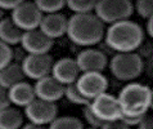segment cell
Here are the masks:
<instances>
[{
    "label": "cell",
    "instance_id": "ba28073f",
    "mask_svg": "<svg viewBox=\"0 0 153 129\" xmlns=\"http://www.w3.org/2000/svg\"><path fill=\"white\" fill-rule=\"evenodd\" d=\"M25 115L30 123L36 125H46L58 116V106L54 102H46L35 98L25 107Z\"/></svg>",
    "mask_w": 153,
    "mask_h": 129
},
{
    "label": "cell",
    "instance_id": "9c48e42d",
    "mask_svg": "<svg viewBox=\"0 0 153 129\" xmlns=\"http://www.w3.org/2000/svg\"><path fill=\"white\" fill-rule=\"evenodd\" d=\"M90 109L93 114L103 123L120 120L122 116V111L120 109V105H118L117 97L107 92L94 98L93 102H90Z\"/></svg>",
    "mask_w": 153,
    "mask_h": 129
},
{
    "label": "cell",
    "instance_id": "cb8c5ba5",
    "mask_svg": "<svg viewBox=\"0 0 153 129\" xmlns=\"http://www.w3.org/2000/svg\"><path fill=\"white\" fill-rule=\"evenodd\" d=\"M134 8L140 17L148 20L149 17H152V13H153V2L152 0H138L135 3Z\"/></svg>",
    "mask_w": 153,
    "mask_h": 129
},
{
    "label": "cell",
    "instance_id": "6da1fadb",
    "mask_svg": "<svg viewBox=\"0 0 153 129\" xmlns=\"http://www.w3.org/2000/svg\"><path fill=\"white\" fill-rule=\"evenodd\" d=\"M68 39L79 46L97 45L104 38V23L94 13L74 14L67 25Z\"/></svg>",
    "mask_w": 153,
    "mask_h": 129
},
{
    "label": "cell",
    "instance_id": "ffe728a7",
    "mask_svg": "<svg viewBox=\"0 0 153 129\" xmlns=\"http://www.w3.org/2000/svg\"><path fill=\"white\" fill-rule=\"evenodd\" d=\"M48 129H84V124L81 120L74 116H62L57 118L49 124Z\"/></svg>",
    "mask_w": 153,
    "mask_h": 129
},
{
    "label": "cell",
    "instance_id": "1f68e13d",
    "mask_svg": "<svg viewBox=\"0 0 153 129\" xmlns=\"http://www.w3.org/2000/svg\"><path fill=\"white\" fill-rule=\"evenodd\" d=\"M138 129H153V119H152V116H149L148 114L143 115L140 123L138 124Z\"/></svg>",
    "mask_w": 153,
    "mask_h": 129
},
{
    "label": "cell",
    "instance_id": "d4e9b609",
    "mask_svg": "<svg viewBox=\"0 0 153 129\" xmlns=\"http://www.w3.org/2000/svg\"><path fill=\"white\" fill-rule=\"evenodd\" d=\"M84 119L86 120V123L89 124V127H90V128L100 129V127L104 124L102 120H99L94 114H93V111L90 109V105L85 106V109H84Z\"/></svg>",
    "mask_w": 153,
    "mask_h": 129
},
{
    "label": "cell",
    "instance_id": "d6986e66",
    "mask_svg": "<svg viewBox=\"0 0 153 129\" xmlns=\"http://www.w3.org/2000/svg\"><path fill=\"white\" fill-rule=\"evenodd\" d=\"M23 124V115L18 109L7 107L0 110V129H19Z\"/></svg>",
    "mask_w": 153,
    "mask_h": 129
},
{
    "label": "cell",
    "instance_id": "8992f818",
    "mask_svg": "<svg viewBox=\"0 0 153 129\" xmlns=\"http://www.w3.org/2000/svg\"><path fill=\"white\" fill-rule=\"evenodd\" d=\"M42 16L44 14L37 9L33 2H21L19 5L12 10L10 18L17 27L26 32L39 27Z\"/></svg>",
    "mask_w": 153,
    "mask_h": 129
},
{
    "label": "cell",
    "instance_id": "8d00e7d4",
    "mask_svg": "<svg viewBox=\"0 0 153 129\" xmlns=\"http://www.w3.org/2000/svg\"><path fill=\"white\" fill-rule=\"evenodd\" d=\"M1 18H4V12L0 9V20H1Z\"/></svg>",
    "mask_w": 153,
    "mask_h": 129
},
{
    "label": "cell",
    "instance_id": "83f0119b",
    "mask_svg": "<svg viewBox=\"0 0 153 129\" xmlns=\"http://www.w3.org/2000/svg\"><path fill=\"white\" fill-rule=\"evenodd\" d=\"M26 56H27V53L25 52V49L22 48V46H17L14 50H12V61L14 59L16 63L21 64L23 62V59L26 58Z\"/></svg>",
    "mask_w": 153,
    "mask_h": 129
},
{
    "label": "cell",
    "instance_id": "d590c367",
    "mask_svg": "<svg viewBox=\"0 0 153 129\" xmlns=\"http://www.w3.org/2000/svg\"><path fill=\"white\" fill-rule=\"evenodd\" d=\"M22 129H46L44 125H36V124H32V123H28L26 125H23Z\"/></svg>",
    "mask_w": 153,
    "mask_h": 129
},
{
    "label": "cell",
    "instance_id": "7a4b0ae2",
    "mask_svg": "<svg viewBox=\"0 0 153 129\" xmlns=\"http://www.w3.org/2000/svg\"><path fill=\"white\" fill-rule=\"evenodd\" d=\"M144 41L143 28L130 20L113 23L104 35V43L114 53H131L135 52Z\"/></svg>",
    "mask_w": 153,
    "mask_h": 129
},
{
    "label": "cell",
    "instance_id": "e575fe53",
    "mask_svg": "<svg viewBox=\"0 0 153 129\" xmlns=\"http://www.w3.org/2000/svg\"><path fill=\"white\" fill-rule=\"evenodd\" d=\"M146 27H147V34L152 38L153 36V16L147 20V26Z\"/></svg>",
    "mask_w": 153,
    "mask_h": 129
},
{
    "label": "cell",
    "instance_id": "4316f807",
    "mask_svg": "<svg viewBox=\"0 0 153 129\" xmlns=\"http://www.w3.org/2000/svg\"><path fill=\"white\" fill-rule=\"evenodd\" d=\"M137 54L139 56L140 58L144 57V58H151L152 57V43L151 41H147V43H142V45L137 49Z\"/></svg>",
    "mask_w": 153,
    "mask_h": 129
},
{
    "label": "cell",
    "instance_id": "4dcf8cb0",
    "mask_svg": "<svg viewBox=\"0 0 153 129\" xmlns=\"http://www.w3.org/2000/svg\"><path fill=\"white\" fill-rule=\"evenodd\" d=\"M100 129H130L127 125H125L121 120H113V122H107L100 127Z\"/></svg>",
    "mask_w": 153,
    "mask_h": 129
},
{
    "label": "cell",
    "instance_id": "9a60e30c",
    "mask_svg": "<svg viewBox=\"0 0 153 129\" xmlns=\"http://www.w3.org/2000/svg\"><path fill=\"white\" fill-rule=\"evenodd\" d=\"M68 18L62 13H54V14H45L42 16L39 30L46 38L58 39L66 35Z\"/></svg>",
    "mask_w": 153,
    "mask_h": 129
},
{
    "label": "cell",
    "instance_id": "484cf974",
    "mask_svg": "<svg viewBox=\"0 0 153 129\" xmlns=\"http://www.w3.org/2000/svg\"><path fill=\"white\" fill-rule=\"evenodd\" d=\"M12 62V48L0 41V70Z\"/></svg>",
    "mask_w": 153,
    "mask_h": 129
},
{
    "label": "cell",
    "instance_id": "d6a6232c",
    "mask_svg": "<svg viewBox=\"0 0 153 129\" xmlns=\"http://www.w3.org/2000/svg\"><path fill=\"white\" fill-rule=\"evenodd\" d=\"M10 106V101L8 98V92L4 88L0 87V110L7 109Z\"/></svg>",
    "mask_w": 153,
    "mask_h": 129
},
{
    "label": "cell",
    "instance_id": "f546056e",
    "mask_svg": "<svg viewBox=\"0 0 153 129\" xmlns=\"http://www.w3.org/2000/svg\"><path fill=\"white\" fill-rule=\"evenodd\" d=\"M21 4V0H0V9L3 12L13 10Z\"/></svg>",
    "mask_w": 153,
    "mask_h": 129
},
{
    "label": "cell",
    "instance_id": "8fae6325",
    "mask_svg": "<svg viewBox=\"0 0 153 129\" xmlns=\"http://www.w3.org/2000/svg\"><path fill=\"white\" fill-rule=\"evenodd\" d=\"M53 45L54 40L46 38L39 28L23 32L21 39V46L27 54H49Z\"/></svg>",
    "mask_w": 153,
    "mask_h": 129
},
{
    "label": "cell",
    "instance_id": "30bf717a",
    "mask_svg": "<svg viewBox=\"0 0 153 129\" xmlns=\"http://www.w3.org/2000/svg\"><path fill=\"white\" fill-rule=\"evenodd\" d=\"M53 57L50 54H27L21 63L22 71L26 77L39 80L50 75L53 67Z\"/></svg>",
    "mask_w": 153,
    "mask_h": 129
},
{
    "label": "cell",
    "instance_id": "f1b7e54d",
    "mask_svg": "<svg viewBox=\"0 0 153 129\" xmlns=\"http://www.w3.org/2000/svg\"><path fill=\"white\" fill-rule=\"evenodd\" d=\"M144 115H146V114H144ZM142 118H143V115H140V116H126V115H122L120 118V120L125 124V125H127L130 128V127H137L138 124L140 123Z\"/></svg>",
    "mask_w": 153,
    "mask_h": 129
},
{
    "label": "cell",
    "instance_id": "836d02e7",
    "mask_svg": "<svg viewBox=\"0 0 153 129\" xmlns=\"http://www.w3.org/2000/svg\"><path fill=\"white\" fill-rule=\"evenodd\" d=\"M98 49H99V50L102 52V53L105 54V56H108V54H113V53H114V52H113L111 48H109V46H108L107 44H105V43H104L103 40H102V41L99 43V48H98Z\"/></svg>",
    "mask_w": 153,
    "mask_h": 129
},
{
    "label": "cell",
    "instance_id": "4fadbf2b",
    "mask_svg": "<svg viewBox=\"0 0 153 129\" xmlns=\"http://www.w3.org/2000/svg\"><path fill=\"white\" fill-rule=\"evenodd\" d=\"M33 90H35L36 98L46 102L56 103L65 96V85L58 83L52 75L36 80L35 85H33Z\"/></svg>",
    "mask_w": 153,
    "mask_h": 129
},
{
    "label": "cell",
    "instance_id": "7c38bea8",
    "mask_svg": "<svg viewBox=\"0 0 153 129\" xmlns=\"http://www.w3.org/2000/svg\"><path fill=\"white\" fill-rule=\"evenodd\" d=\"M76 63L79 66L80 72L97 71L102 72L107 67L108 58L97 48H88L81 50L76 57Z\"/></svg>",
    "mask_w": 153,
    "mask_h": 129
},
{
    "label": "cell",
    "instance_id": "603a6c76",
    "mask_svg": "<svg viewBox=\"0 0 153 129\" xmlns=\"http://www.w3.org/2000/svg\"><path fill=\"white\" fill-rule=\"evenodd\" d=\"M70 102H72L74 105H79V106H89L90 105V101L88 98H85L84 96L80 94V92L76 88V84H68L65 87V96Z\"/></svg>",
    "mask_w": 153,
    "mask_h": 129
},
{
    "label": "cell",
    "instance_id": "ac0fdd59",
    "mask_svg": "<svg viewBox=\"0 0 153 129\" xmlns=\"http://www.w3.org/2000/svg\"><path fill=\"white\" fill-rule=\"evenodd\" d=\"M25 74L22 71L21 64L16 62H10L3 70H0V87L8 90L13 85L21 81H25Z\"/></svg>",
    "mask_w": 153,
    "mask_h": 129
},
{
    "label": "cell",
    "instance_id": "3957f363",
    "mask_svg": "<svg viewBox=\"0 0 153 129\" xmlns=\"http://www.w3.org/2000/svg\"><path fill=\"white\" fill-rule=\"evenodd\" d=\"M152 89L139 83H130L120 90L117 97L122 115L140 116L152 109Z\"/></svg>",
    "mask_w": 153,
    "mask_h": 129
},
{
    "label": "cell",
    "instance_id": "277c9868",
    "mask_svg": "<svg viewBox=\"0 0 153 129\" xmlns=\"http://www.w3.org/2000/svg\"><path fill=\"white\" fill-rule=\"evenodd\" d=\"M112 75L120 81L135 80L143 74L144 61L135 52L131 53H114L109 62Z\"/></svg>",
    "mask_w": 153,
    "mask_h": 129
},
{
    "label": "cell",
    "instance_id": "2e32d148",
    "mask_svg": "<svg viewBox=\"0 0 153 129\" xmlns=\"http://www.w3.org/2000/svg\"><path fill=\"white\" fill-rule=\"evenodd\" d=\"M7 92L10 103H13L17 107H26L36 98L33 85L27 83V81L17 83L16 85L8 89Z\"/></svg>",
    "mask_w": 153,
    "mask_h": 129
},
{
    "label": "cell",
    "instance_id": "74e56055",
    "mask_svg": "<svg viewBox=\"0 0 153 129\" xmlns=\"http://www.w3.org/2000/svg\"><path fill=\"white\" fill-rule=\"evenodd\" d=\"M85 129V128H84ZM86 129H95V128H90V127H89V128H86Z\"/></svg>",
    "mask_w": 153,
    "mask_h": 129
},
{
    "label": "cell",
    "instance_id": "7402d4cb",
    "mask_svg": "<svg viewBox=\"0 0 153 129\" xmlns=\"http://www.w3.org/2000/svg\"><path fill=\"white\" fill-rule=\"evenodd\" d=\"M95 3L97 2H94V0H86V2H82V0H68V2H66V5L68 7V9L75 12V14H89V13L94 10Z\"/></svg>",
    "mask_w": 153,
    "mask_h": 129
},
{
    "label": "cell",
    "instance_id": "52a82bcc",
    "mask_svg": "<svg viewBox=\"0 0 153 129\" xmlns=\"http://www.w3.org/2000/svg\"><path fill=\"white\" fill-rule=\"evenodd\" d=\"M75 84L80 94L85 98H88L89 101L105 93L108 89V79L102 72L97 71L82 72L77 77Z\"/></svg>",
    "mask_w": 153,
    "mask_h": 129
},
{
    "label": "cell",
    "instance_id": "5bb4252c",
    "mask_svg": "<svg viewBox=\"0 0 153 129\" xmlns=\"http://www.w3.org/2000/svg\"><path fill=\"white\" fill-rule=\"evenodd\" d=\"M52 76L62 85H68L76 83L77 77L80 76V70L76 63V59L70 57H63L53 63Z\"/></svg>",
    "mask_w": 153,
    "mask_h": 129
},
{
    "label": "cell",
    "instance_id": "44dd1931",
    "mask_svg": "<svg viewBox=\"0 0 153 129\" xmlns=\"http://www.w3.org/2000/svg\"><path fill=\"white\" fill-rule=\"evenodd\" d=\"M33 3L42 14H54L62 10L66 5V2L63 0H36Z\"/></svg>",
    "mask_w": 153,
    "mask_h": 129
},
{
    "label": "cell",
    "instance_id": "5b68a950",
    "mask_svg": "<svg viewBox=\"0 0 153 129\" xmlns=\"http://www.w3.org/2000/svg\"><path fill=\"white\" fill-rule=\"evenodd\" d=\"M94 14L103 23H117L129 20L134 13V4L130 0H100L95 3Z\"/></svg>",
    "mask_w": 153,
    "mask_h": 129
},
{
    "label": "cell",
    "instance_id": "e0dca14e",
    "mask_svg": "<svg viewBox=\"0 0 153 129\" xmlns=\"http://www.w3.org/2000/svg\"><path fill=\"white\" fill-rule=\"evenodd\" d=\"M23 31L19 30L13 23L10 17H4L0 20V41L7 45H18L21 44Z\"/></svg>",
    "mask_w": 153,
    "mask_h": 129
}]
</instances>
